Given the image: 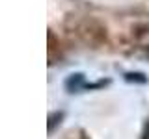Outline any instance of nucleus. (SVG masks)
<instances>
[{
	"label": "nucleus",
	"instance_id": "nucleus-1",
	"mask_svg": "<svg viewBox=\"0 0 149 139\" xmlns=\"http://www.w3.org/2000/svg\"><path fill=\"white\" fill-rule=\"evenodd\" d=\"M132 46L138 54L149 58V26H136L132 30Z\"/></svg>",
	"mask_w": 149,
	"mask_h": 139
}]
</instances>
